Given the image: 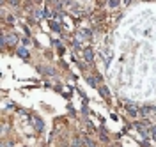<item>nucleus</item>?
I'll return each mask as SVG.
<instances>
[{"instance_id": "nucleus-1", "label": "nucleus", "mask_w": 156, "mask_h": 147, "mask_svg": "<svg viewBox=\"0 0 156 147\" xmlns=\"http://www.w3.org/2000/svg\"><path fill=\"white\" fill-rule=\"evenodd\" d=\"M32 121H34V124H36V130H37V131H43V130H44V124H43V121H41L39 117H32Z\"/></svg>"}, {"instance_id": "nucleus-2", "label": "nucleus", "mask_w": 156, "mask_h": 147, "mask_svg": "<svg viewBox=\"0 0 156 147\" xmlns=\"http://www.w3.org/2000/svg\"><path fill=\"white\" fill-rule=\"evenodd\" d=\"M126 110L129 112V115H137V114H139L137 107H135V105H131V103H128V105H126Z\"/></svg>"}, {"instance_id": "nucleus-3", "label": "nucleus", "mask_w": 156, "mask_h": 147, "mask_svg": "<svg viewBox=\"0 0 156 147\" xmlns=\"http://www.w3.org/2000/svg\"><path fill=\"white\" fill-rule=\"evenodd\" d=\"M83 55H85V60L87 62H92V50L91 48H85L83 50Z\"/></svg>"}, {"instance_id": "nucleus-4", "label": "nucleus", "mask_w": 156, "mask_h": 147, "mask_svg": "<svg viewBox=\"0 0 156 147\" xmlns=\"http://www.w3.org/2000/svg\"><path fill=\"white\" fill-rule=\"evenodd\" d=\"M99 94H101L105 99H110V92H108V89H106V87H99Z\"/></svg>"}, {"instance_id": "nucleus-5", "label": "nucleus", "mask_w": 156, "mask_h": 147, "mask_svg": "<svg viewBox=\"0 0 156 147\" xmlns=\"http://www.w3.org/2000/svg\"><path fill=\"white\" fill-rule=\"evenodd\" d=\"M153 110H154V108H151V107H142V108H140L139 112H140V115H149V114H151Z\"/></svg>"}, {"instance_id": "nucleus-6", "label": "nucleus", "mask_w": 156, "mask_h": 147, "mask_svg": "<svg viewBox=\"0 0 156 147\" xmlns=\"http://www.w3.org/2000/svg\"><path fill=\"white\" fill-rule=\"evenodd\" d=\"M16 53H18L20 57H23V59H27V57H29V52H27L25 48H18V52H16Z\"/></svg>"}, {"instance_id": "nucleus-7", "label": "nucleus", "mask_w": 156, "mask_h": 147, "mask_svg": "<svg viewBox=\"0 0 156 147\" xmlns=\"http://www.w3.org/2000/svg\"><path fill=\"white\" fill-rule=\"evenodd\" d=\"M50 27H52V29H53L55 32H59V30H60V25H57L55 22H50Z\"/></svg>"}, {"instance_id": "nucleus-8", "label": "nucleus", "mask_w": 156, "mask_h": 147, "mask_svg": "<svg viewBox=\"0 0 156 147\" xmlns=\"http://www.w3.org/2000/svg\"><path fill=\"white\" fill-rule=\"evenodd\" d=\"M108 6L110 7H117L119 6V0H108Z\"/></svg>"}, {"instance_id": "nucleus-9", "label": "nucleus", "mask_w": 156, "mask_h": 147, "mask_svg": "<svg viewBox=\"0 0 156 147\" xmlns=\"http://www.w3.org/2000/svg\"><path fill=\"white\" fill-rule=\"evenodd\" d=\"M14 41H18L16 36H9V37H7V43H14Z\"/></svg>"}, {"instance_id": "nucleus-10", "label": "nucleus", "mask_w": 156, "mask_h": 147, "mask_svg": "<svg viewBox=\"0 0 156 147\" xmlns=\"http://www.w3.org/2000/svg\"><path fill=\"white\" fill-rule=\"evenodd\" d=\"M82 36H85V37H91V30H87V29H85V30H82Z\"/></svg>"}, {"instance_id": "nucleus-11", "label": "nucleus", "mask_w": 156, "mask_h": 147, "mask_svg": "<svg viewBox=\"0 0 156 147\" xmlns=\"http://www.w3.org/2000/svg\"><path fill=\"white\" fill-rule=\"evenodd\" d=\"M87 82H89V83H91V85H92V87H96V80H94V78H87Z\"/></svg>"}, {"instance_id": "nucleus-12", "label": "nucleus", "mask_w": 156, "mask_h": 147, "mask_svg": "<svg viewBox=\"0 0 156 147\" xmlns=\"http://www.w3.org/2000/svg\"><path fill=\"white\" fill-rule=\"evenodd\" d=\"M151 135H153V138H154V140H156V126H154V128H153V130H151Z\"/></svg>"}, {"instance_id": "nucleus-13", "label": "nucleus", "mask_w": 156, "mask_h": 147, "mask_svg": "<svg viewBox=\"0 0 156 147\" xmlns=\"http://www.w3.org/2000/svg\"><path fill=\"white\" fill-rule=\"evenodd\" d=\"M55 45H57V50H59V52L62 53V52H64V48H62V45H60V43H55Z\"/></svg>"}, {"instance_id": "nucleus-14", "label": "nucleus", "mask_w": 156, "mask_h": 147, "mask_svg": "<svg viewBox=\"0 0 156 147\" xmlns=\"http://www.w3.org/2000/svg\"><path fill=\"white\" fill-rule=\"evenodd\" d=\"M9 4L11 6H18V0H9Z\"/></svg>"}]
</instances>
